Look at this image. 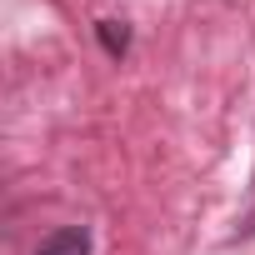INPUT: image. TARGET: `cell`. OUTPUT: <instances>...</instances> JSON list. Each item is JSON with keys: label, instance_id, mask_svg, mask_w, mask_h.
Segmentation results:
<instances>
[{"label": "cell", "instance_id": "2", "mask_svg": "<svg viewBox=\"0 0 255 255\" xmlns=\"http://www.w3.org/2000/svg\"><path fill=\"white\" fill-rule=\"evenodd\" d=\"M95 35H100V45H105L110 55H125V50H130V30H125V20H100Z\"/></svg>", "mask_w": 255, "mask_h": 255}, {"label": "cell", "instance_id": "3", "mask_svg": "<svg viewBox=\"0 0 255 255\" xmlns=\"http://www.w3.org/2000/svg\"><path fill=\"white\" fill-rule=\"evenodd\" d=\"M255 235V170H250V195H245V210H240V220H235V230H230V245H240V240H250Z\"/></svg>", "mask_w": 255, "mask_h": 255}, {"label": "cell", "instance_id": "1", "mask_svg": "<svg viewBox=\"0 0 255 255\" xmlns=\"http://www.w3.org/2000/svg\"><path fill=\"white\" fill-rule=\"evenodd\" d=\"M95 245H90V230L85 225H60V230H50L40 245H35V255H90Z\"/></svg>", "mask_w": 255, "mask_h": 255}]
</instances>
